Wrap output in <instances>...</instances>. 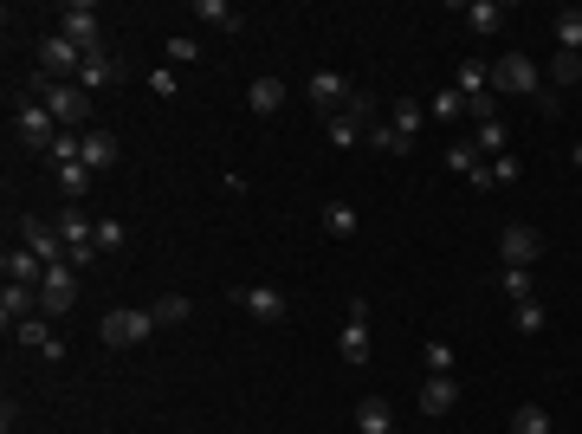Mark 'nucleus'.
<instances>
[{
	"label": "nucleus",
	"mask_w": 582,
	"mask_h": 434,
	"mask_svg": "<svg viewBox=\"0 0 582 434\" xmlns=\"http://www.w3.org/2000/svg\"><path fill=\"white\" fill-rule=\"evenodd\" d=\"M447 169H460L466 175V182H473L479 188V195H485V188H492V169H485V156H479V143H447Z\"/></svg>",
	"instance_id": "14"
},
{
	"label": "nucleus",
	"mask_w": 582,
	"mask_h": 434,
	"mask_svg": "<svg viewBox=\"0 0 582 434\" xmlns=\"http://www.w3.org/2000/svg\"><path fill=\"white\" fill-rule=\"evenodd\" d=\"M13 337H20L26 350H46V344H52V337H59V331H52V318H46V311H33V318H26V324H20V331H13Z\"/></svg>",
	"instance_id": "35"
},
{
	"label": "nucleus",
	"mask_w": 582,
	"mask_h": 434,
	"mask_svg": "<svg viewBox=\"0 0 582 434\" xmlns=\"http://www.w3.org/2000/svg\"><path fill=\"white\" fill-rule=\"evenodd\" d=\"M97 331H104L110 350H136V344H149V331H162V324H156V311H149V305H123V311H110Z\"/></svg>",
	"instance_id": "3"
},
{
	"label": "nucleus",
	"mask_w": 582,
	"mask_h": 434,
	"mask_svg": "<svg viewBox=\"0 0 582 434\" xmlns=\"http://www.w3.org/2000/svg\"><path fill=\"white\" fill-rule=\"evenodd\" d=\"M557 434H563V428H557Z\"/></svg>",
	"instance_id": "45"
},
{
	"label": "nucleus",
	"mask_w": 582,
	"mask_h": 434,
	"mask_svg": "<svg viewBox=\"0 0 582 434\" xmlns=\"http://www.w3.org/2000/svg\"><path fill=\"white\" fill-rule=\"evenodd\" d=\"M544 318H550V311L537 305V298H524V305H511V331H524V337H537V331H544Z\"/></svg>",
	"instance_id": "36"
},
{
	"label": "nucleus",
	"mask_w": 582,
	"mask_h": 434,
	"mask_svg": "<svg viewBox=\"0 0 582 434\" xmlns=\"http://www.w3.org/2000/svg\"><path fill=\"white\" fill-rule=\"evenodd\" d=\"M304 98H311L324 117H337L343 104H350V85H343V72H311L304 78Z\"/></svg>",
	"instance_id": "13"
},
{
	"label": "nucleus",
	"mask_w": 582,
	"mask_h": 434,
	"mask_svg": "<svg viewBox=\"0 0 582 434\" xmlns=\"http://www.w3.org/2000/svg\"><path fill=\"white\" fill-rule=\"evenodd\" d=\"M363 143L376 149V156H408V137H395V124H376V117H369V130H363Z\"/></svg>",
	"instance_id": "30"
},
{
	"label": "nucleus",
	"mask_w": 582,
	"mask_h": 434,
	"mask_svg": "<svg viewBox=\"0 0 582 434\" xmlns=\"http://www.w3.org/2000/svg\"><path fill=\"white\" fill-rule=\"evenodd\" d=\"M117 78H123V65L110 59V46H91V52H85V72H78V85H85V91H104V85H117Z\"/></svg>",
	"instance_id": "18"
},
{
	"label": "nucleus",
	"mask_w": 582,
	"mask_h": 434,
	"mask_svg": "<svg viewBox=\"0 0 582 434\" xmlns=\"http://www.w3.org/2000/svg\"><path fill=\"white\" fill-rule=\"evenodd\" d=\"M537 253H544V234H537L531 221H505V234H498V260H505V266H537Z\"/></svg>",
	"instance_id": "10"
},
{
	"label": "nucleus",
	"mask_w": 582,
	"mask_h": 434,
	"mask_svg": "<svg viewBox=\"0 0 582 434\" xmlns=\"http://www.w3.org/2000/svg\"><path fill=\"white\" fill-rule=\"evenodd\" d=\"M194 59H201V39L175 33V39H169V65H194Z\"/></svg>",
	"instance_id": "42"
},
{
	"label": "nucleus",
	"mask_w": 582,
	"mask_h": 434,
	"mask_svg": "<svg viewBox=\"0 0 582 434\" xmlns=\"http://www.w3.org/2000/svg\"><path fill=\"white\" fill-rule=\"evenodd\" d=\"M479 156H511V130H505V117H498V124H479Z\"/></svg>",
	"instance_id": "38"
},
{
	"label": "nucleus",
	"mask_w": 582,
	"mask_h": 434,
	"mask_svg": "<svg viewBox=\"0 0 582 434\" xmlns=\"http://www.w3.org/2000/svg\"><path fill=\"white\" fill-rule=\"evenodd\" d=\"M498 292H505L511 305H524V298H531V266H505V273H498Z\"/></svg>",
	"instance_id": "37"
},
{
	"label": "nucleus",
	"mask_w": 582,
	"mask_h": 434,
	"mask_svg": "<svg viewBox=\"0 0 582 434\" xmlns=\"http://www.w3.org/2000/svg\"><path fill=\"white\" fill-rule=\"evenodd\" d=\"M72 305H78V266L72 260L46 266V279H39V311H46V318H65Z\"/></svg>",
	"instance_id": "6"
},
{
	"label": "nucleus",
	"mask_w": 582,
	"mask_h": 434,
	"mask_svg": "<svg viewBox=\"0 0 582 434\" xmlns=\"http://www.w3.org/2000/svg\"><path fill=\"white\" fill-rule=\"evenodd\" d=\"M0 273H7L13 286H39V279H46V260H39L33 247H7V260H0Z\"/></svg>",
	"instance_id": "19"
},
{
	"label": "nucleus",
	"mask_w": 582,
	"mask_h": 434,
	"mask_svg": "<svg viewBox=\"0 0 582 434\" xmlns=\"http://www.w3.org/2000/svg\"><path fill=\"white\" fill-rule=\"evenodd\" d=\"M421 363H427V376H453V363H460V357H453V344H447V337H427Z\"/></svg>",
	"instance_id": "33"
},
{
	"label": "nucleus",
	"mask_w": 582,
	"mask_h": 434,
	"mask_svg": "<svg viewBox=\"0 0 582 434\" xmlns=\"http://www.w3.org/2000/svg\"><path fill=\"white\" fill-rule=\"evenodd\" d=\"M52 227H59L65 253H78V247H91V240H97V221H91L85 208H78V201H65V214H59V221H52Z\"/></svg>",
	"instance_id": "15"
},
{
	"label": "nucleus",
	"mask_w": 582,
	"mask_h": 434,
	"mask_svg": "<svg viewBox=\"0 0 582 434\" xmlns=\"http://www.w3.org/2000/svg\"><path fill=\"white\" fill-rule=\"evenodd\" d=\"M570 162H576V169H582V143H576V149H570Z\"/></svg>",
	"instance_id": "44"
},
{
	"label": "nucleus",
	"mask_w": 582,
	"mask_h": 434,
	"mask_svg": "<svg viewBox=\"0 0 582 434\" xmlns=\"http://www.w3.org/2000/svg\"><path fill=\"white\" fill-rule=\"evenodd\" d=\"M388 124H395V137H421L427 130V111H421V98H395V111H388Z\"/></svg>",
	"instance_id": "26"
},
{
	"label": "nucleus",
	"mask_w": 582,
	"mask_h": 434,
	"mask_svg": "<svg viewBox=\"0 0 582 434\" xmlns=\"http://www.w3.org/2000/svg\"><path fill=\"white\" fill-rule=\"evenodd\" d=\"M337 357L350 363V370H363V363L376 357V331H369V298H350V318H343V331H337Z\"/></svg>",
	"instance_id": "4"
},
{
	"label": "nucleus",
	"mask_w": 582,
	"mask_h": 434,
	"mask_svg": "<svg viewBox=\"0 0 582 434\" xmlns=\"http://www.w3.org/2000/svg\"><path fill=\"white\" fill-rule=\"evenodd\" d=\"M233 305H240L246 318H259V324H279L291 311V298L279 286H233Z\"/></svg>",
	"instance_id": "11"
},
{
	"label": "nucleus",
	"mask_w": 582,
	"mask_h": 434,
	"mask_svg": "<svg viewBox=\"0 0 582 434\" xmlns=\"http://www.w3.org/2000/svg\"><path fill=\"white\" fill-rule=\"evenodd\" d=\"M356 434H395V409L382 396H363L356 402Z\"/></svg>",
	"instance_id": "22"
},
{
	"label": "nucleus",
	"mask_w": 582,
	"mask_h": 434,
	"mask_svg": "<svg viewBox=\"0 0 582 434\" xmlns=\"http://www.w3.org/2000/svg\"><path fill=\"white\" fill-rule=\"evenodd\" d=\"M427 111H434L440 124H453V117H466V98H460V91L447 85V91H434V104H427Z\"/></svg>",
	"instance_id": "39"
},
{
	"label": "nucleus",
	"mask_w": 582,
	"mask_h": 434,
	"mask_svg": "<svg viewBox=\"0 0 582 434\" xmlns=\"http://www.w3.org/2000/svg\"><path fill=\"white\" fill-rule=\"evenodd\" d=\"M246 104H253L259 117H272V111H285V78H253V91H246Z\"/></svg>",
	"instance_id": "24"
},
{
	"label": "nucleus",
	"mask_w": 582,
	"mask_h": 434,
	"mask_svg": "<svg viewBox=\"0 0 582 434\" xmlns=\"http://www.w3.org/2000/svg\"><path fill=\"white\" fill-rule=\"evenodd\" d=\"M85 169H91V175H110V169H117V137H110L104 124L85 130Z\"/></svg>",
	"instance_id": "20"
},
{
	"label": "nucleus",
	"mask_w": 582,
	"mask_h": 434,
	"mask_svg": "<svg viewBox=\"0 0 582 434\" xmlns=\"http://www.w3.org/2000/svg\"><path fill=\"white\" fill-rule=\"evenodd\" d=\"M39 72L78 85V72H85V46H72L65 33H46V39H39Z\"/></svg>",
	"instance_id": "8"
},
{
	"label": "nucleus",
	"mask_w": 582,
	"mask_h": 434,
	"mask_svg": "<svg viewBox=\"0 0 582 434\" xmlns=\"http://www.w3.org/2000/svg\"><path fill=\"white\" fill-rule=\"evenodd\" d=\"M33 98L59 117V130H91V91L85 85H65V78L33 72Z\"/></svg>",
	"instance_id": "1"
},
{
	"label": "nucleus",
	"mask_w": 582,
	"mask_h": 434,
	"mask_svg": "<svg viewBox=\"0 0 582 434\" xmlns=\"http://www.w3.org/2000/svg\"><path fill=\"white\" fill-rule=\"evenodd\" d=\"M188 13H194V20H207L214 33H240V26H246V20H240V7H227V0H194Z\"/></svg>",
	"instance_id": "23"
},
{
	"label": "nucleus",
	"mask_w": 582,
	"mask_h": 434,
	"mask_svg": "<svg viewBox=\"0 0 582 434\" xmlns=\"http://www.w3.org/2000/svg\"><path fill=\"white\" fill-rule=\"evenodd\" d=\"M511 434H557L544 402H524V409H511Z\"/></svg>",
	"instance_id": "29"
},
{
	"label": "nucleus",
	"mask_w": 582,
	"mask_h": 434,
	"mask_svg": "<svg viewBox=\"0 0 582 434\" xmlns=\"http://www.w3.org/2000/svg\"><path fill=\"white\" fill-rule=\"evenodd\" d=\"M356 227H363V214L350 201H324V234L330 240H356Z\"/></svg>",
	"instance_id": "25"
},
{
	"label": "nucleus",
	"mask_w": 582,
	"mask_h": 434,
	"mask_svg": "<svg viewBox=\"0 0 582 434\" xmlns=\"http://www.w3.org/2000/svg\"><path fill=\"white\" fill-rule=\"evenodd\" d=\"M91 182H97V175L85 169V162H65V169H59V195H65V201H78V208H85Z\"/></svg>",
	"instance_id": "31"
},
{
	"label": "nucleus",
	"mask_w": 582,
	"mask_h": 434,
	"mask_svg": "<svg viewBox=\"0 0 582 434\" xmlns=\"http://www.w3.org/2000/svg\"><path fill=\"white\" fill-rule=\"evenodd\" d=\"M123 240H130L123 221H97V253H123Z\"/></svg>",
	"instance_id": "40"
},
{
	"label": "nucleus",
	"mask_w": 582,
	"mask_h": 434,
	"mask_svg": "<svg viewBox=\"0 0 582 434\" xmlns=\"http://www.w3.org/2000/svg\"><path fill=\"white\" fill-rule=\"evenodd\" d=\"M550 33H557V52H576L582 59V7H563L557 20H550Z\"/></svg>",
	"instance_id": "27"
},
{
	"label": "nucleus",
	"mask_w": 582,
	"mask_h": 434,
	"mask_svg": "<svg viewBox=\"0 0 582 434\" xmlns=\"http://www.w3.org/2000/svg\"><path fill=\"white\" fill-rule=\"evenodd\" d=\"M453 91H460L466 104H479V98H492V65H479V59H466L460 72H453Z\"/></svg>",
	"instance_id": "21"
},
{
	"label": "nucleus",
	"mask_w": 582,
	"mask_h": 434,
	"mask_svg": "<svg viewBox=\"0 0 582 434\" xmlns=\"http://www.w3.org/2000/svg\"><path fill=\"white\" fill-rule=\"evenodd\" d=\"M13 130H20V143H26V149H39V156H46L52 137H59V117H52L46 104H39L33 91H26V98H20V111H13Z\"/></svg>",
	"instance_id": "5"
},
{
	"label": "nucleus",
	"mask_w": 582,
	"mask_h": 434,
	"mask_svg": "<svg viewBox=\"0 0 582 434\" xmlns=\"http://www.w3.org/2000/svg\"><path fill=\"white\" fill-rule=\"evenodd\" d=\"M149 311H156V324H188V318H194V298H188V292H162Z\"/></svg>",
	"instance_id": "32"
},
{
	"label": "nucleus",
	"mask_w": 582,
	"mask_h": 434,
	"mask_svg": "<svg viewBox=\"0 0 582 434\" xmlns=\"http://www.w3.org/2000/svg\"><path fill=\"white\" fill-rule=\"evenodd\" d=\"M33 311H39V286H13V279H7V292H0V324H7V331H20Z\"/></svg>",
	"instance_id": "16"
},
{
	"label": "nucleus",
	"mask_w": 582,
	"mask_h": 434,
	"mask_svg": "<svg viewBox=\"0 0 582 434\" xmlns=\"http://www.w3.org/2000/svg\"><path fill=\"white\" fill-rule=\"evenodd\" d=\"M460 409V376H427L421 383V415H453Z\"/></svg>",
	"instance_id": "17"
},
{
	"label": "nucleus",
	"mask_w": 582,
	"mask_h": 434,
	"mask_svg": "<svg viewBox=\"0 0 582 434\" xmlns=\"http://www.w3.org/2000/svg\"><path fill=\"white\" fill-rule=\"evenodd\" d=\"M363 130H369V98H363V91H350V104H343L337 117H324V143L330 149H356V143H363Z\"/></svg>",
	"instance_id": "7"
},
{
	"label": "nucleus",
	"mask_w": 582,
	"mask_h": 434,
	"mask_svg": "<svg viewBox=\"0 0 582 434\" xmlns=\"http://www.w3.org/2000/svg\"><path fill=\"white\" fill-rule=\"evenodd\" d=\"M59 33L91 52V46H104V13H97L91 0H65V7H59Z\"/></svg>",
	"instance_id": "9"
},
{
	"label": "nucleus",
	"mask_w": 582,
	"mask_h": 434,
	"mask_svg": "<svg viewBox=\"0 0 582 434\" xmlns=\"http://www.w3.org/2000/svg\"><path fill=\"white\" fill-rule=\"evenodd\" d=\"M20 247H33L46 266L72 260V253H65V240H59V227H52V221H39V214H20Z\"/></svg>",
	"instance_id": "12"
},
{
	"label": "nucleus",
	"mask_w": 582,
	"mask_h": 434,
	"mask_svg": "<svg viewBox=\"0 0 582 434\" xmlns=\"http://www.w3.org/2000/svg\"><path fill=\"white\" fill-rule=\"evenodd\" d=\"M492 91H498V98H531L537 104L550 85H544V65H537L531 52H505V59L492 65Z\"/></svg>",
	"instance_id": "2"
},
{
	"label": "nucleus",
	"mask_w": 582,
	"mask_h": 434,
	"mask_svg": "<svg viewBox=\"0 0 582 434\" xmlns=\"http://www.w3.org/2000/svg\"><path fill=\"white\" fill-rule=\"evenodd\" d=\"M485 169H492V188H511V182L524 175V162H518V156H492Z\"/></svg>",
	"instance_id": "41"
},
{
	"label": "nucleus",
	"mask_w": 582,
	"mask_h": 434,
	"mask_svg": "<svg viewBox=\"0 0 582 434\" xmlns=\"http://www.w3.org/2000/svg\"><path fill=\"white\" fill-rule=\"evenodd\" d=\"M149 91H156V98H175V91H182V78L162 65V72H149Z\"/></svg>",
	"instance_id": "43"
},
{
	"label": "nucleus",
	"mask_w": 582,
	"mask_h": 434,
	"mask_svg": "<svg viewBox=\"0 0 582 434\" xmlns=\"http://www.w3.org/2000/svg\"><path fill=\"white\" fill-rule=\"evenodd\" d=\"M505 0H473V7H466V26H473V33L485 39V33H498V26H505Z\"/></svg>",
	"instance_id": "28"
},
{
	"label": "nucleus",
	"mask_w": 582,
	"mask_h": 434,
	"mask_svg": "<svg viewBox=\"0 0 582 434\" xmlns=\"http://www.w3.org/2000/svg\"><path fill=\"white\" fill-rule=\"evenodd\" d=\"M544 78H550V85H582V59H576V52H550Z\"/></svg>",
	"instance_id": "34"
}]
</instances>
